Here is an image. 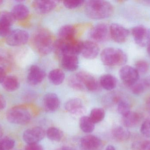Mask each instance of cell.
Returning <instances> with one entry per match:
<instances>
[{
	"instance_id": "1",
	"label": "cell",
	"mask_w": 150,
	"mask_h": 150,
	"mask_svg": "<svg viewBox=\"0 0 150 150\" xmlns=\"http://www.w3.org/2000/svg\"><path fill=\"white\" fill-rule=\"evenodd\" d=\"M86 16L93 19L107 18L113 13L114 9L111 3L101 0L87 1L85 6Z\"/></svg>"
},
{
	"instance_id": "2",
	"label": "cell",
	"mask_w": 150,
	"mask_h": 150,
	"mask_svg": "<svg viewBox=\"0 0 150 150\" xmlns=\"http://www.w3.org/2000/svg\"><path fill=\"white\" fill-rule=\"evenodd\" d=\"M54 41L50 31L45 29L38 30L33 38L35 49L42 55H47L53 50Z\"/></svg>"
},
{
	"instance_id": "3",
	"label": "cell",
	"mask_w": 150,
	"mask_h": 150,
	"mask_svg": "<svg viewBox=\"0 0 150 150\" xmlns=\"http://www.w3.org/2000/svg\"><path fill=\"white\" fill-rule=\"evenodd\" d=\"M101 61L109 67L122 66L127 61L126 54L120 48L109 47L105 48L100 53Z\"/></svg>"
},
{
	"instance_id": "4",
	"label": "cell",
	"mask_w": 150,
	"mask_h": 150,
	"mask_svg": "<svg viewBox=\"0 0 150 150\" xmlns=\"http://www.w3.org/2000/svg\"><path fill=\"white\" fill-rule=\"evenodd\" d=\"M6 119L11 124L24 126L30 122L31 116L26 108L17 106L8 110L6 113Z\"/></svg>"
},
{
	"instance_id": "5",
	"label": "cell",
	"mask_w": 150,
	"mask_h": 150,
	"mask_svg": "<svg viewBox=\"0 0 150 150\" xmlns=\"http://www.w3.org/2000/svg\"><path fill=\"white\" fill-rule=\"evenodd\" d=\"M30 35L25 30L16 29L12 30L5 38L6 43L10 46L18 47L25 45L29 41Z\"/></svg>"
},
{
	"instance_id": "6",
	"label": "cell",
	"mask_w": 150,
	"mask_h": 150,
	"mask_svg": "<svg viewBox=\"0 0 150 150\" xmlns=\"http://www.w3.org/2000/svg\"><path fill=\"white\" fill-rule=\"evenodd\" d=\"M131 34L135 43L139 46L148 45L150 41V29L143 26H134L131 29Z\"/></svg>"
},
{
	"instance_id": "7",
	"label": "cell",
	"mask_w": 150,
	"mask_h": 150,
	"mask_svg": "<svg viewBox=\"0 0 150 150\" xmlns=\"http://www.w3.org/2000/svg\"><path fill=\"white\" fill-rule=\"evenodd\" d=\"M119 74L123 83L128 88L139 79V74L135 68L129 65L123 66L120 70Z\"/></svg>"
},
{
	"instance_id": "8",
	"label": "cell",
	"mask_w": 150,
	"mask_h": 150,
	"mask_svg": "<svg viewBox=\"0 0 150 150\" xmlns=\"http://www.w3.org/2000/svg\"><path fill=\"white\" fill-rule=\"evenodd\" d=\"M110 35L108 26L105 23H100L94 26L90 31V38L95 42H105Z\"/></svg>"
},
{
	"instance_id": "9",
	"label": "cell",
	"mask_w": 150,
	"mask_h": 150,
	"mask_svg": "<svg viewBox=\"0 0 150 150\" xmlns=\"http://www.w3.org/2000/svg\"><path fill=\"white\" fill-rule=\"evenodd\" d=\"M45 132L40 127H36L28 129L24 132L23 139L27 144L38 143L45 138Z\"/></svg>"
},
{
	"instance_id": "10",
	"label": "cell",
	"mask_w": 150,
	"mask_h": 150,
	"mask_svg": "<svg viewBox=\"0 0 150 150\" xmlns=\"http://www.w3.org/2000/svg\"><path fill=\"white\" fill-rule=\"evenodd\" d=\"M110 36L113 40L118 43L125 42L129 36V30L123 26L113 23L109 27Z\"/></svg>"
},
{
	"instance_id": "11",
	"label": "cell",
	"mask_w": 150,
	"mask_h": 150,
	"mask_svg": "<svg viewBox=\"0 0 150 150\" xmlns=\"http://www.w3.org/2000/svg\"><path fill=\"white\" fill-rule=\"evenodd\" d=\"M15 21L11 12L3 11L0 13V37L6 38L9 34Z\"/></svg>"
},
{
	"instance_id": "12",
	"label": "cell",
	"mask_w": 150,
	"mask_h": 150,
	"mask_svg": "<svg viewBox=\"0 0 150 150\" xmlns=\"http://www.w3.org/2000/svg\"><path fill=\"white\" fill-rule=\"evenodd\" d=\"M76 74L86 90L95 92L99 89V82L92 75L83 71H79Z\"/></svg>"
},
{
	"instance_id": "13",
	"label": "cell",
	"mask_w": 150,
	"mask_h": 150,
	"mask_svg": "<svg viewBox=\"0 0 150 150\" xmlns=\"http://www.w3.org/2000/svg\"><path fill=\"white\" fill-rule=\"evenodd\" d=\"M45 76V73L40 67L32 65L30 67L27 74V82L30 85H37L43 82Z\"/></svg>"
},
{
	"instance_id": "14",
	"label": "cell",
	"mask_w": 150,
	"mask_h": 150,
	"mask_svg": "<svg viewBox=\"0 0 150 150\" xmlns=\"http://www.w3.org/2000/svg\"><path fill=\"white\" fill-rule=\"evenodd\" d=\"M99 51V47L96 42L91 41H83L81 54L85 59H95L98 55Z\"/></svg>"
},
{
	"instance_id": "15",
	"label": "cell",
	"mask_w": 150,
	"mask_h": 150,
	"mask_svg": "<svg viewBox=\"0 0 150 150\" xmlns=\"http://www.w3.org/2000/svg\"><path fill=\"white\" fill-rule=\"evenodd\" d=\"M65 108L68 112L76 116L83 115L86 112L82 100L77 98L71 99L67 101Z\"/></svg>"
},
{
	"instance_id": "16",
	"label": "cell",
	"mask_w": 150,
	"mask_h": 150,
	"mask_svg": "<svg viewBox=\"0 0 150 150\" xmlns=\"http://www.w3.org/2000/svg\"><path fill=\"white\" fill-rule=\"evenodd\" d=\"M43 106L46 112L52 113L56 112L60 107V101L55 93L49 92L43 98Z\"/></svg>"
},
{
	"instance_id": "17",
	"label": "cell",
	"mask_w": 150,
	"mask_h": 150,
	"mask_svg": "<svg viewBox=\"0 0 150 150\" xmlns=\"http://www.w3.org/2000/svg\"><path fill=\"white\" fill-rule=\"evenodd\" d=\"M80 145L84 150H100L102 146V141L97 136L88 135L81 138Z\"/></svg>"
},
{
	"instance_id": "18",
	"label": "cell",
	"mask_w": 150,
	"mask_h": 150,
	"mask_svg": "<svg viewBox=\"0 0 150 150\" xmlns=\"http://www.w3.org/2000/svg\"><path fill=\"white\" fill-rule=\"evenodd\" d=\"M57 4L55 1H35L33 3V9L40 14L49 13L55 9Z\"/></svg>"
},
{
	"instance_id": "19",
	"label": "cell",
	"mask_w": 150,
	"mask_h": 150,
	"mask_svg": "<svg viewBox=\"0 0 150 150\" xmlns=\"http://www.w3.org/2000/svg\"><path fill=\"white\" fill-rule=\"evenodd\" d=\"M62 68L69 71H74L77 69L79 66V60L77 55H66L62 58Z\"/></svg>"
},
{
	"instance_id": "20",
	"label": "cell",
	"mask_w": 150,
	"mask_h": 150,
	"mask_svg": "<svg viewBox=\"0 0 150 150\" xmlns=\"http://www.w3.org/2000/svg\"><path fill=\"white\" fill-rule=\"evenodd\" d=\"M15 20L22 21L26 19L30 14L28 7L23 4H16L11 11Z\"/></svg>"
},
{
	"instance_id": "21",
	"label": "cell",
	"mask_w": 150,
	"mask_h": 150,
	"mask_svg": "<svg viewBox=\"0 0 150 150\" xmlns=\"http://www.w3.org/2000/svg\"><path fill=\"white\" fill-rule=\"evenodd\" d=\"M122 122L126 128H134L138 125L141 120V115L135 112H130L122 117Z\"/></svg>"
},
{
	"instance_id": "22",
	"label": "cell",
	"mask_w": 150,
	"mask_h": 150,
	"mask_svg": "<svg viewBox=\"0 0 150 150\" xmlns=\"http://www.w3.org/2000/svg\"><path fill=\"white\" fill-rule=\"evenodd\" d=\"M82 44L83 41L78 40L75 38L66 41V53L65 55H77L81 53Z\"/></svg>"
},
{
	"instance_id": "23",
	"label": "cell",
	"mask_w": 150,
	"mask_h": 150,
	"mask_svg": "<svg viewBox=\"0 0 150 150\" xmlns=\"http://www.w3.org/2000/svg\"><path fill=\"white\" fill-rule=\"evenodd\" d=\"M76 29L70 25H65L62 26L58 33L59 39L66 41L74 39Z\"/></svg>"
},
{
	"instance_id": "24",
	"label": "cell",
	"mask_w": 150,
	"mask_h": 150,
	"mask_svg": "<svg viewBox=\"0 0 150 150\" xmlns=\"http://www.w3.org/2000/svg\"><path fill=\"white\" fill-rule=\"evenodd\" d=\"M100 86L105 90L111 91L114 90L117 84V80L115 77L110 74L103 75L100 77L99 82Z\"/></svg>"
},
{
	"instance_id": "25",
	"label": "cell",
	"mask_w": 150,
	"mask_h": 150,
	"mask_svg": "<svg viewBox=\"0 0 150 150\" xmlns=\"http://www.w3.org/2000/svg\"><path fill=\"white\" fill-rule=\"evenodd\" d=\"M3 88L9 92L17 90L20 85L19 80L15 76H7L1 83Z\"/></svg>"
},
{
	"instance_id": "26",
	"label": "cell",
	"mask_w": 150,
	"mask_h": 150,
	"mask_svg": "<svg viewBox=\"0 0 150 150\" xmlns=\"http://www.w3.org/2000/svg\"><path fill=\"white\" fill-rule=\"evenodd\" d=\"M112 135L117 141L124 142L129 139L130 133L126 127L118 126L113 129Z\"/></svg>"
},
{
	"instance_id": "27",
	"label": "cell",
	"mask_w": 150,
	"mask_h": 150,
	"mask_svg": "<svg viewBox=\"0 0 150 150\" xmlns=\"http://www.w3.org/2000/svg\"><path fill=\"white\" fill-rule=\"evenodd\" d=\"M48 77L49 81L52 84L59 85L64 82L65 75L61 70L55 69L49 72Z\"/></svg>"
},
{
	"instance_id": "28",
	"label": "cell",
	"mask_w": 150,
	"mask_h": 150,
	"mask_svg": "<svg viewBox=\"0 0 150 150\" xmlns=\"http://www.w3.org/2000/svg\"><path fill=\"white\" fill-rule=\"evenodd\" d=\"M95 124L89 116H82L79 120L80 128L85 133H91L93 132L95 129Z\"/></svg>"
},
{
	"instance_id": "29",
	"label": "cell",
	"mask_w": 150,
	"mask_h": 150,
	"mask_svg": "<svg viewBox=\"0 0 150 150\" xmlns=\"http://www.w3.org/2000/svg\"><path fill=\"white\" fill-rule=\"evenodd\" d=\"M46 134L49 140L55 142L60 141L64 136L63 132L60 129L54 127L47 129Z\"/></svg>"
},
{
	"instance_id": "30",
	"label": "cell",
	"mask_w": 150,
	"mask_h": 150,
	"mask_svg": "<svg viewBox=\"0 0 150 150\" xmlns=\"http://www.w3.org/2000/svg\"><path fill=\"white\" fill-rule=\"evenodd\" d=\"M148 87L146 80L144 79L141 80L139 79L129 88L133 94L139 95L143 93Z\"/></svg>"
},
{
	"instance_id": "31",
	"label": "cell",
	"mask_w": 150,
	"mask_h": 150,
	"mask_svg": "<svg viewBox=\"0 0 150 150\" xmlns=\"http://www.w3.org/2000/svg\"><path fill=\"white\" fill-rule=\"evenodd\" d=\"M105 115V110L101 108H94L91 111L90 117L93 122L96 123H99L104 120Z\"/></svg>"
},
{
	"instance_id": "32",
	"label": "cell",
	"mask_w": 150,
	"mask_h": 150,
	"mask_svg": "<svg viewBox=\"0 0 150 150\" xmlns=\"http://www.w3.org/2000/svg\"><path fill=\"white\" fill-rule=\"evenodd\" d=\"M66 41L59 39L54 42L53 50L58 56L62 58L66 55Z\"/></svg>"
},
{
	"instance_id": "33",
	"label": "cell",
	"mask_w": 150,
	"mask_h": 150,
	"mask_svg": "<svg viewBox=\"0 0 150 150\" xmlns=\"http://www.w3.org/2000/svg\"><path fill=\"white\" fill-rule=\"evenodd\" d=\"M68 83L71 88L76 90L84 91L86 90L76 74L71 75L69 77Z\"/></svg>"
},
{
	"instance_id": "34",
	"label": "cell",
	"mask_w": 150,
	"mask_h": 150,
	"mask_svg": "<svg viewBox=\"0 0 150 150\" xmlns=\"http://www.w3.org/2000/svg\"><path fill=\"white\" fill-rule=\"evenodd\" d=\"M135 68L139 75H144L148 73L149 70V64L146 61L140 60L136 63Z\"/></svg>"
},
{
	"instance_id": "35",
	"label": "cell",
	"mask_w": 150,
	"mask_h": 150,
	"mask_svg": "<svg viewBox=\"0 0 150 150\" xmlns=\"http://www.w3.org/2000/svg\"><path fill=\"white\" fill-rule=\"evenodd\" d=\"M15 146V141L12 138L5 137L0 140V150H11Z\"/></svg>"
},
{
	"instance_id": "36",
	"label": "cell",
	"mask_w": 150,
	"mask_h": 150,
	"mask_svg": "<svg viewBox=\"0 0 150 150\" xmlns=\"http://www.w3.org/2000/svg\"><path fill=\"white\" fill-rule=\"evenodd\" d=\"M117 110L122 117L125 116L131 112L129 104L125 100H120L119 101L117 106Z\"/></svg>"
},
{
	"instance_id": "37",
	"label": "cell",
	"mask_w": 150,
	"mask_h": 150,
	"mask_svg": "<svg viewBox=\"0 0 150 150\" xmlns=\"http://www.w3.org/2000/svg\"><path fill=\"white\" fill-rule=\"evenodd\" d=\"M85 1L82 0H71L63 1L64 6L69 9H75L82 6Z\"/></svg>"
},
{
	"instance_id": "38",
	"label": "cell",
	"mask_w": 150,
	"mask_h": 150,
	"mask_svg": "<svg viewBox=\"0 0 150 150\" xmlns=\"http://www.w3.org/2000/svg\"><path fill=\"white\" fill-rule=\"evenodd\" d=\"M141 134L144 137L150 138V120L144 121L141 127Z\"/></svg>"
},
{
	"instance_id": "39",
	"label": "cell",
	"mask_w": 150,
	"mask_h": 150,
	"mask_svg": "<svg viewBox=\"0 0 150 150\" xmlns=\"http://www.w3.org/2000/svg\"><path fill=\"white\" fill-rule=\"evenodd\" d=\"M25 150H44L43 147L38 143L27 144Z\"/></svg>"
},
{
	"instance_id": "40",
	"label": "cell",
	"mask_w": 150,
	"mask_h": 150,
	"mask_svg": "<svg viewBox=\"0 0 150 150\" xmlns=\"http://www.w3.org/2000/svg\"><path fill=\"white\" fill-rule=\"evenodd\" d=\"M138 150H150V141H146L138 146Z\"/></svg>"
},
{
	"instance_id": "41",
	"label": "cell",
	"mask_w": 150,
	"mask_h": 150,
	"mask_svg": "<svg viewBox=\"0 0 150 150\" xmlns=\"http://www.w3.org/2000/svg\"><path fill=\"white\" fill-rule=\"evenodd\" d=\"M6 105L7 103L6 100L3 96L0 95V112L2 111L6 107Z\"/></svg>"
},
{
	"instance_id": "42",
	"label": "cell",
	"mask_w": 150,
	"mask_h": 150,
	"mask_svg": "<svg viewBox=\"0 0 150 150\" xmlns=\"http://www.w3.org/2000/svg\"><path fill=\"white\" fill-rule=\"evenodd\" d=\"M7 76L6 72L3 68L0 67V84H1Z\"/></svg>"
},
{
	"instance_id": "43",
	"label": "cell",
	"mask_w": 150,
	"mask_h": 150,
	"mask_svg": "<svg viewBox=\"0 0 150 150\" xmlns=\"http://www.w3.org/2000/svg\"><path fill=\"white\" fill-rule=\"evenodd\" d=\"M54 150H76L74 148L69 146H63Z\"/></svg>"
},
{
	"instance_id": "44",
	"label": "cell",
	"mask_w": 150,
	"mask_h": 150,
	"mask_svg": "<svg viewBox=\"0 0 150 150\" xmlns=\"http://www.w3.org/2000/svg\"><path fill=\"white\" fill-rule=\"evenodd\" d=\"M140 3H142V4L143 5H146V6H150V0H145V1H139Z\"/></svg>"
},
{
	"instance_id": "45",
	"label": "cell",
	"mask_w": 150,
	"mask_h": 150,
	"mask_svg": "<svg viewBox=\"0 0 150 150\" xmlns=\"http://www.w3.org/2000/svg\"><path fill=\"white\" fill-rule=\"evenodd\" d=\"M146 105L150 114V97H149L146 100Z\"/></svg>"
},
{
	"instance_id": "46",
	"label": "cell",
	"mask_w": 150,
	"mask_h": 150,
	"mask_svg": "<svg viewBox=\"0 0 150 150\" xmlns=\"http://www.w3.org/2000/svg\"><path fill=\"white\" fill-rule=\"evenodd\" d=\"M105 150H116V149L113 146L110 145L107 146V147L106 148Z\"/></svg>"
},
{
	"instance_id": "47",
	"label": "cell",
	"mask_w": 150,
	"mask_h": 150,
	"mask_svg": "<svg viewBox=\"0 0 150 150\" xmlns=\"http://www.w3.org/2000/svg\"><path fill=\"white\" fill-rule=\"evenodd\" d=\"M4 134L3 129L1 126L0 125V140L2 138Z\"/></svg>"
},
{
	"instance_id": "48",
	"label": "cell",
	"mask_w": 150,
	"mask_h": 150,
	"mask_svg": "<svg viewBox=\"0 0 150 150\" xmlns=\"http://www.w3.org/2000/svg\"><path fill=\"white\" fill-rule=\"evenodd\" d=\"M146 82H147V85H148V87H150V75L148 76L146 79Z\"/></svg>"
},
{
	"instance_id": "49",
	"label": "cell",
	"mask_w": 150,
	"mask_h": 150,
	"mask_svg": "<svg viewBox=\"0 0 150 150\" xmlns=\"http://www.w3.org/2000/svg\"><path fill=\"white\" fill-rule=\"evenodd\" d=\"M147 51H148V53L150 55V41L149 42V44L148 45V48H147Z\"/></svg>"
},
{
	"instance_id": "50",
	"label": "cell",
	"mask_w": 150,
	"mask_h": 150,
	"mask_svg": "<svg viewBox=\"0 0 150 150\" xmlns=\"http://www.w3.org/2000/svg\"><path fill=\"white\" fill-rule=\"evenodd\" d=\"M4 1H1V0H0V5H1V4H3V3Z\"/></svg>"
}]
</instances>
